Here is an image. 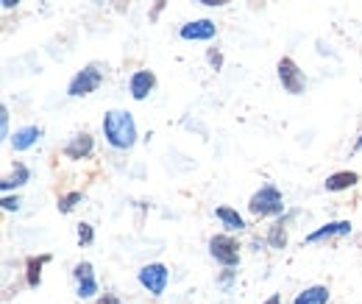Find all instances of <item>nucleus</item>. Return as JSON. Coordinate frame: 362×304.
Listing matches in <instances>:
<instances>
[{"label":"nucleus","mask_w":362,"mask_h":304,"mask_svg":"<svg viewBox=\"0 0 362 304\" xmlns=\"http://www.w3.org/2000/svg\"><path fill=\"white\" fill-rule=\"evenodd\" d=\"M215 218L226 226L228 232H243L245 229V220H243V215L237 213V210H231V207H218L215 210Z\"/></svg>","instance_id":"a211bd4d"},{"label":"nucleus","mask_w":362,"mask_h":304,"mask_svg":"<svg viewBox=\"0 0 362 304\" xmlns=\"http://www.w3.org/2000/svg\"><path fill=\"white\" fill-rule=\"evenodd\" d=\"M103 84V67L100 64H87L84 70H78L76 76H73V81H70V87H67V95L70 98H87L92 92H98V87Z\"/></svg>","instance_id":"7ed1b4c3"},{"label":"nucleus","mask_w":362,"mask_h":304,"mask_svg":"<svg viewBox=\"0 0 362 304\" xmlns=\"http://www.w3.org/2000/svg\"><path fill=\"white\" fill-rule=\"evenodd\" d=\"M136 279H139V285H142L151 296H162V293L168 291L170 271H168V265H162V262H148V265L139 268Z\"/></svg>","instance_id":"20e7f679"},{"label":"nucleus","mask_w":362,"mask_h":304,"mask_svg":"<svg viewBox=\"0 0 362 304\" xmlns=\"http://www.w3.org/2000/svg\"><path fill=\"white\" fill-rule=\"evenodd\" d=\"M153 87H156V76L151 70H136L129 79V92H132L134 101H145L153 92Z\"/></svg>","instance_id":"9d476101"},{"label":"nucleus","mask_w":362,"mask_h":304,"mask_svg":"<svg viewBox=\"0 0 362 304\" xmlns=\"http://www.w3.org/2000/svg\"><path fill=\"white\" fill-rule=\"evenodd\" d=\"M28 179H31V171L23 162H14V171H11V176H6L0 181V187H3V193H8V190H17V187L28 184Z\"/></svg>","instance_id":"dca6fc26"},{"label":"nucleus","mask_w":362,"mask_h":304,"mask_svg":"<svg viewBox=\"0 0 362 304\" xmlns=\"http://www.w3.org/2000/svg\"><path fill=\"white\" fill-rule=\"evenodd\" d=\"M165 3H168V0H156V6H153V11H151V20H156V17H159V11L165 9Z\"/></svg>","instance_id":"393cba45"},{"label":"nucleus","mask_w":362,"mask_h":304,"mask_svg":"<svg viewBox=\"0 0 362 304\" xmlns=\"http://www.w3.org/2000/svg\"><path fill=\"white\" fill-rule=\"evenodd\" d=\"M78 243H81V246H92V243H95V229H92V223H78Z\"/></svg>","instance_id":"aec40b11"},{"label":"nucleus","mask_w":362,"mask_h":304,"mask_svg":"<svg viewBox=\"0 0 362 304\" xmlns=\"http://www.w3.org/2000/svg\"><path fill=\"white\" fill-rule=\"evenodd\" d=\"M179 37L187 43H209L218 37V26L212 20H192L187 26H181Z\"/></svg>","instance_id":"0eeeda50"},{"label":"nucleus","mask_w":362,"mask_h":304,"mask_svg":"<svg viewBox=\"0 0 362 304\" xmlns=\"http://www.w3.org/2000/svg\"><path fill=\"white\" fill-rule=\"evenodd\" d=\"M293 304H329V288L326 285H313V288H304Z\"/></svg>","instance_id":"f3484780"},{"label":"nucleus","mask_w":362,"mask_h":304,"mask_svg":"<svg viewBox=\"0 0 362 304\" xmlns=\"http://www.w3.org/2000/svg\"><path fill=\"white\" fill-rule=\"evenodd\" d=\"M0 134H3V140H11V134H8V106H0Z\"/></svg>","instance_id":"412c9836"},{"label":"nucleus","mask_w":362,"mask_h":304,"mask_svg":"<svg viewBox=\"0 0 362 304\" xmlns=\"http://www.w3.org/2000/svg\"><path fill=\"white\" fill-rule=\"evenodd\" d=\"M112 3H115V9H117V11H126L132 0H112Z\"/></svg>","instance_id":"bb28decb"},{"label":"nucleus","mask_w":362,"mask_h":304,"mask_svg":"<svg viewBox=\"0 0 362 304\" xmlns=\"http://www.w3.org/2000/svg\"><path fill=\"white\" fill-rule=\"evenodd\" d=\"M209 254L223 268H234V265H240V243L231 235H215L209 240Z\"/></svg>","instance_id":"423d86ee"},{"label":"nucleus","mask_w":362,"mask_h":304,"mask_svg":"<svg viewBox=\"0 0 362 304\" xmlns=\"http://www.w3.org/2000/svg\"><path fill=\"white\" fill-rule=\"evenodd\" d=\"M0 204H3V210H6V213H17V210H20V198H17V196H8V193L3 196V201H0Z\"/></svg>","instance_id":"4be33fe9"},{"label":"nucleus","mask_w":362,"mask_h":304,"mask_svg":"<svg viewBox=\"0 0 362 304\" xmlns=\"http://www.w3.org/2000/svg\"><path fill=\"white\" fill-rule=\"evenodd\" d=\"M103 137L115 151H132L136 142V123L132 112L112 109L103 118Z\"/></svg>","instance_id":"f257e3e1"},{"label":"nucleus","mask_w":362,"mask_h":304,"mask_svg":"<svg viewBox=\"0 0 362 304\" xmlns=\"http://www.w3.org/2000/svg\"><path fill=\"white\" fill-rule=\"evenodd\" d=\"M251 246H254V252H262V249L268 246V240H259V237H254V240H251Z\"/></svg>","instance_id":"a878e982"},{"label":"nucleus","mask_w":362,"mask_h":304,"mask_svg":"<svg viewBox=\"0 0 362 304\" xmlns=\"http://www.w3.org/2000/svg\"><path fill=\"white\" fill-rule=\"evenodd\" d=\"M206 59H209V64H212L215 70H221V67H223V53H221V50H215V47H209V53H206Z\"/></svg>","instance_id":"b1692460"},{"label":"nucleus","mask_w":362,"mask_h":304,"mask_svg":"<svg viewBox=\"0 0 362 304\" xmlns=\"http://www.w3.org/2000/svg\"><path fill=\"white\" fill-rule=\"evenodd\" d=\"M195 3H204V6H226L228 0H195Z\"/></svg>","instance_id":"cd10ccee"},{"label":"nucleus","mask_w":362,"mask_h":304,"mask_svg":"<svg viewBox=\"0 0 362 304\" xmlns=\"http://www.w3.org/2000/svg\"><path fill=\"white\" fill-rule=\"evenodd\" d=\"M351 235V220H332L326 226H320L315 232L307 235V243H320V240H334V237H346Z\"/></svg>","instance_id":"1a4fd4ad"},{"label":"nucleus","mask_w":362,"mask_h":304,"mask_svg":"<svg viewBox=\"0 0 362 304\" xmlns=\"http://www.w3.org/2000/svg\"><path fill=\"white\" fill-rule=\"evenodd\" d=\"M73 276H76V296L78 299H92L98 293V279H95L92 262H78L73 268Z\"/></svg>","instance_id":"6e6552de"},{"label":"nucleus","mask_w":362,"mask_h":304,"mask_svg":"<svg viewBox=\"0 0 362 304\" xmlns=\"http://www.w3.org/2000/svg\"><path fill=\"white\" fill-rule=\"evenodd\" d=\"M354 151H362V137L357 140V145H354Z\"/></svg>","instance_id":"2f4dec72"},{"label":"nucleus","mask_w":362,"mask_h":304,"mask_svg":"<svg viewBox=\"0 0 362 304\" xmlns=\"http://www.w3.org/2000/svg\"><path fill=\"white\" fill-rule=\"evenodd\" d=\"M40 137H42V129L40 126H23V129H17L11 134V148L17 151V154H23V151H28V148H34L37 142H40Z\"/></svg>","instance_id":"f8f14e48"},{"label":"nucleus","mask_w":362,"mask_h":304,"mask_svg":"<svg viewBox=\"0 0 362 304\" xmlns=\"http://www.w3.org/2000/svg\"><path fill=\"white\" fill-rule=\"evenodd\" d=\"M265 240H268V246L276 249V252L287 249V218H279L273 223L271 229H268V235H265Z\"/></svg>","instance_id":"2eb2a0df"},{"label":"nucleus","mask_w":362,"mask_h":304,"mask_svg":"<svg viewBox=\"0 0 362 304\" xmlns=\"http://www.w3.org/2000/svg\"><path fill=\"white\" fill-rule=\"evenodd\" d=\"M248 213L254 218H276L284 215V196L279 187L262 184L251 198H248Z\"/></svg>","instance_id":"f03ea898"},{"label":"nucleus","mask_w":362,"mask_h":304,"mask_svg":"<svg viewBox=\"0 0 362 304\" xmlns=\"http://www.w3.org/2000/svg\"><path fill=\"white\" fill-rule=\"evenodd\" d=\"M81 201H84V193H67V196H62V198L56 201V207H59L62 215H70Z\"/></svg>","instance_id":"6ab92c4d"},{"label":"nucleus","mask_w":362,"mask_h":304,"mask_svg":"<svg viewBox=\"0 0 362 304\" xmlns=\"http://www.w3.org/2000/svg\"><path fill=\"white\" fill-rule=\"evenodd\" d=\"M50 262V254H40V257H28L25 262V282L28 288H40L42 285V268Z\"/></svg>","instance_id":"4468645a"},{"label":"nucleus","mask_w":362,"mask_h":304,"mask_svg":"<svg viewBox=\"0 0 362 304\" xmlns=\"http://www.w3.org/2000/svg\"><path fill=\"white\" fill-rule=\"evenodd\" d=\"M3 3V9H17L20 6V0H0Z\"/></svg>","instance_id":"c756f323"},{"label":"nucleus","mask_w":362,"mask_h":304,"mask_svg":"<svg viewBox=\"0 0 362 304\" xmlns=\"http://www.w3.org/2000/svg\"><path fill=\"white\" fill-rule=\"evenodd\" d=\"M360 181V176L354 174V171H337V174L326 176V181H323V187L329 190V193H343V190H349V187H354Z\"/></svg>","instance_id":"ddd939ff"},{"label":"nucleus","mask_w":362,"mask_h":304,"mask_svg":"<svg viewBox=\"0 0 362 304\" xmlns=\"http://www.w3.org/2000/svg\"><path fill=\"white\" fill-rule=\"evenodd\" d=\"M95 304H120V299H115V296H103V299H98Z\"/></svg>","instance_id":"c85d7f7f"},{"label":"nucleus","mask_w":362,"mask_h":304,"mask_svg":"<svg viewBox=\"0 0 362 304\" xmlns=\"http://www.w3.org/2000/svg\"><path fill=\"white\" fill-rule=\"evenodd\" d=\"M92 151H95V140H92V134H87V131L76 134L64 145V157L67 159H87V157H92Z\"/></svg>","instance_id":"9b49d317"},{"label":"nucleus","mask_w":362,"mask_h":304,"mask_svg":"<svg viewBox=\"0 0 362 304\" xmlns=\"http://www.w3.org/2000/svg\"><path fill=\"white\" fill-rule=\"evenodd\" d=\"M234 276H237V271H234V268H226V271L218 276V285H221L223 291H228V288H231V282H234Z\"/></svg>","instance_id":"5701e85b"},{"label":"nucleus","mask_w":362,"mask_h":304,"mask_svg":"<svg viewBox=\"0 0 362 304\" xmlns=\"http://www.w3.org/2000/svg\"><path fill=\"white\" fill-rule=\"evenodd\" d=\"M265 304H281V296H279V293H273V296Z\"/></svg>","instance_id":"7c9ffc66"},{"label":"nucleus","mask_w":362,"mask_h":304,"mask_svg":"<svg viewBox=\"0 0 362 304\" xmlns=\"http://www.w3.org/2000/svg\"><path fill=\"white\" fill-rule=\"evenodd\" d=\"M276 73H279V81H281L284 92H290V95H301V92L307 89V76H304V70H301L290 56H281V59H279Z\"/></svg>","instance_id":"39448f33"}]
</instances>
